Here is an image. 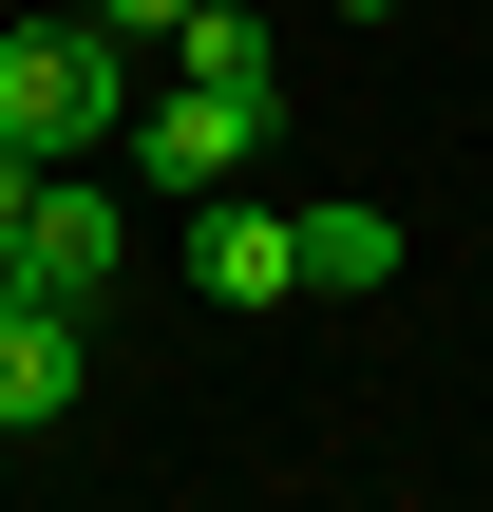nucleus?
Wrapping results in <instances>:
<instances>
[{"label":"nucleus","instance_id":"423d86ee","mask_svg":"<svg viewBox=\"0 0 493 512\" xmlns=\"http://www.w3.org/2000/svg\"><path fill=\"white\" fill-rule=\"evenodd\" d=\"M171 76H209V95H285V57H266L247 0H190V19H171Z\"/></svg>","mask_w":493,"mask_h":512},{"label":"nucleus","instance_id":"0eeeda50","mask_svg":"<svg viewBox=\"0 0 493 512\" xmlns=\"http://www.w3.org/2000/svg\"><path fill=\"white\" fill-rule=\"evenodd\" d=\"M380 266H399L380 209H304V285H380Z\"/></svg>","mask_w":493,"mask_h":512},{"label":"nucleus","instance_id":"7ed1b4c3","mask_svg":"<svg viewBox=\"0 0 493 512\" xmlns=\"http://www.w3.org/2000/svg\"><path fill=\"white\" fill-rule=\"evenodd\" d=\"M114 266H133V209L95 190V171H38V209H19V304H114Z\"/></svg>","mask_w":493,"mask_h":512},{"label":"nucleus","instance_id":"9d476101","mask_svg":"<svg viewBox=\"0 0 493 512\" xmlns=\"http://www.w3.org/2000/svg\"><path fill=\"white\" fill-rule=\"evenodd\" d=\"M361 19H399V0H361Z\"/></svg>","mask_w":493,"mask_h":512},{"label":"nucleus","instance_id":"1a4fd4ad","mask_svg":"<svg viewBox=\"0 0 493 512\" xmlns=\"http://www.w3.org/2000/svg\"><path fill=\"white\" fill-rule=\"evenodd\" d=\"M0 304H19V247H0Z\"/></svg>","mask_w":493,"mask_h":512},{"label":"nucleus","instance_id":"f257e3e1","mask_svg":"<svg viewBox=\"0 0 493 512\" xmlns=\"http://www.w3.org/2000/svg\"><path fill=\"white\" fill-rule=\"evenodd\" d=\"M0 133H19L38 171L114 152V133H133V38H95V19H0Z\"/></svg>","mask_w":493,"mask_h":512},{"label":"nucleus","instance_id":"39448f33","mask_svg":"<svg viewBox=\"0 0 493 512\" xmlns=\"http://www.w3.org/2000/svg\"><path fill=\"white\" fill-rule=\"evenodd\" d=\"M76 380H95V323L76 304H0V437H57Z\"/></svg>","mask_w":493,"mask_h":512},{"label":"nucleus","instance_id":"f03ea898","mask_svg":"<svg viewBox=\"0 0 493 512\" xmlns=\"http://www.w3.org/2000/svg\"><path fill=\"white\" fill-rule=\"evenodd\" d=\"M266 133H285V95H209V76H171V95H133V133H114V152H133L152 190H247V152H266Z\"/></svg>","mask_w":493,"mask_h":512},{"label":"nucleus","instance_id":"6e6552de","mask_svg":"<svg viewBox=\"0 0 493 512\" xmlns=\"http://www.w3.org/2000/svg\"><path fill=\"white\" fill-rule=\"evenodd\" d=\"M171 19H190V0H95V38H171Z\"/></svg>","mask_w":493,"mask_h":512},{"label":"nucleus","instance_id":"20e7f679","mask_svg":"<svg viewBox=\"0 0 493 512\" xmlns=\"http://www.w3.org/2000/svg\"><path fill=\"white\" fill-rule=\"evenodd\" d=\"M190 285H209V304H285V285H304V209L190 190Z\"/></svg>","mask_w":493,"mask_h":512}]
</instances>
